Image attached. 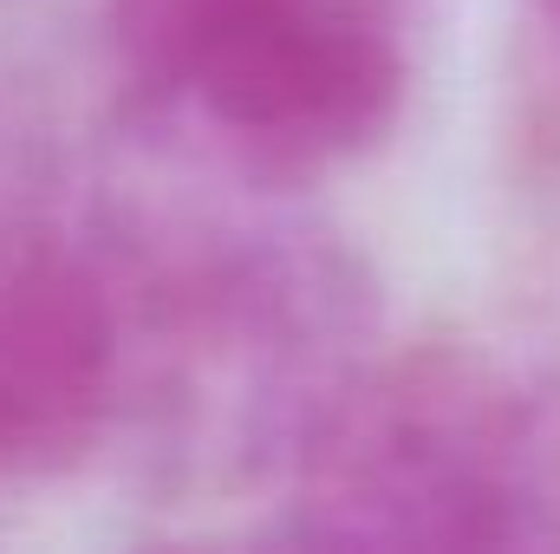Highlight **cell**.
Masks as SVG:
<instances>
[{"instance_id":"6da1fadb","label":"cell","mask_w":560,"mask_h":554,"mask_svg":"<svg viewBox=\"0 0 560 554\" xmlns=\"http://www.w3.org/2000/svg\"><path fill=\"white\" fill-rule=\"evenodd\" d=\"M118 300V412L150 489L229 503L287 483L313 430L385 346L365 255L300 189L143 150L92 235Z\"/></svg>"},{"instance_id":"7a4b0ae2","label":"cell","mask_w":560,"mask_h":554,"mask_svg":"<svg viewBox=\"0 0 560 554\" xmlns=\"http://www.w3.org/2000/svg\"><path fill=\"white\" fill-rule=\"evenodd\" d=\"M280 489L300 549L560 554V353L515 333L378 346Z\"/></svg>"},{"instance_id":"3957f363","label":"cell","mask_w":560,"mask_h":554,"mask_svg":"<svg viewBox=\"0 0 560 554\" xmlns=\"http://www.w3.org/2000/svg\"><path fill=\"white\" fill-rule=\"evenodd\" d=\"M131 131L150 157L306 189L392 138L418 0H105Z\"/></svg>"},{"instance_id":"277c9868","label":"cell","mask_w":560,"mask_h":554,"mask_svg":"<svg viewBox=\"0 0 560 554\" xmlns=\"http://www.w3.org/2000/svg\"><path fill=\"white\" fill-rule=\"evenodd\" d=\"M118 300L98 242L0 216V483H33L112 437Z\"/></svg>"},{"instance_id":"5b68a950","label":"cell","mask_w":560,"mask_h":554,"mask_svg":"<svg viewBox=\"0 0 560 554\" xmlns=\"http://www.w3.org/2000/svg\"><path fill=\"white\" fill-rule=\"evenodd\" d=\"M515 85H522V125H528V138L560 143V0H522Z\"/></svg>"}]
</instances>
